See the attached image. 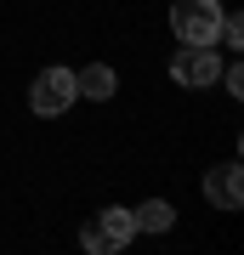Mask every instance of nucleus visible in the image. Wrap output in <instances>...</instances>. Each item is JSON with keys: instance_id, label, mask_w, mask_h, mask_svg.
<instances>
[{"instance_id": "1", "label": "nucleus", "mask_w": 244, "mask_h": 255, "mask_svg": "<svg viewBox=\"0 0 244 255\" xmlns=\"http://www.w3.org/2000/svg\"><path fill=\"white\" fill-rule=\"evenodd\" d=\"M171 34L182 46H216L222 40V0H171Z\"/></svg>"}, {"instance_id": "2", "label": "nucleus", "mask_w": 244, "mask_h": 255, "mask_svg": "<svg viewBox=\"0 0 244 255\" xmlns=\"http://www.w3.org/2000/svg\"><path fill=\"white\" fill-rule=\"evenodd\" d=\"M131 238H136V221H131L125 204L97 210V216H85V227H80V244H85L91 255H114V250H125Z\"/></svg>"}, {"instance_id": "3", "label": "nucleus", "mask_w": 244, "mask_h": 255, "mask_svg": "<svg viewBox=\"0 0 244 255\" xmlns=\"http://www.w3.org/2000/svg\"><path fill=\"white\" fill-rule=\"evenodd\" d=\"M28 108L40 119H57L74 108V68H40L28 80Z\"/></svg>"}, {"instance_id": "4", "label": "nucleus", "mask_w": 244, "mask_h": 255, "mask_svg": "<svg viewBox=\"0 0 244 255\" xmlns=\"http://www.w3.org/2000/svg\"><path fill=\"white\" fill-rule=\"evenodd\" d=\"M171 80H176V85H210V80H222V57H216V46H176V57H171Z\"/></svg>"}, {"instance_id": "5", "label": "nucleus", "mask_w": 244, "mask_h": 255, "mask_svg": "<svg viewBox=\"0 0 244 255\" xmlns=\"http://www.w3.org/2000/svg\"><path fill=\"white\" fill-rule=\"evenodd\" d=\"M205 199L216 210H239L244 204V170L239 164H216V170L205 176Z\"/></svg>"}, {"instance_id": "6", "label": "nucleus", "mask_w": 244, "mask_h": 255, "mask_svg": "<svg viewBox=\"0 0 244 255\" xmlns=\"http://www.w3.org/2000/svg\"><path fill=\"white\" fill-rule=\"evenodd\" d=\"M119 91V74L108 63H85V68H74V97H91V102H108Z\"/></svg>"}, {"instance_id": "7", "label": "nucleus", "mask_w": 244, "mask_h": 255, "mask_svg": "<svg viewBox=\"0 0 244 255\" xmlns=\"http://www.w3.org/2000/svg\"><path fill=\"white\" fill-rule=\"evenodd\" d=\"M131 221H136V233H171L176 227V210L165 204V199H148V204L131 210Z\"/></svg>"}, {"instance_id": "8", "label": "nucleus", "mask_w": 244, "mask_h": 255, "mask_svg": "<svg viewBox=\"0 0 244 255\" xmlns=\"http://www.w3.org/2000/svg\"><path fill=\"white\" fill-rule=\"evenodd\" d=\"M222 85H227L233 97H244V68H222Z\"/></svg>"}]
</instances>
